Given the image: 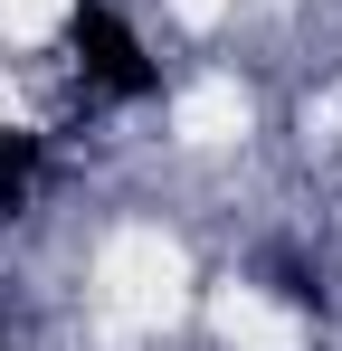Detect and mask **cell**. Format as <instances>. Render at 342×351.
<instances>
[{
    "label": "cell",
    "instance_id": "cell-4",
    "mask_svg": "<svg viewBox=\"0 0 342 351\" xmlns=\"http://www.w3.org/2000/svg\"><path fill=\"white\" fill-rule=\"evenodd\" d=\"M0 342H10V313H0Z\"/></svg>",
    "mask_w": 342,
    "mask_h": 351
},
{
    "label": "cell",
    "instance_id": "cell-1",
    "mask_svg": "<svg viewBox=\"0 0 342 351\" xmlns=\"http://www.w3.org/2000/svg\"><path fill=\"white\" fill-rule=\"evenodd\" d=\"M67 48H76V66H86V86H105V95H124V105H143V95L162 86V66L143 58V38L114 19L105 0H76V10H67Z\"/></svg>",
    "mask_w": 342,
    "mask_h": 351
},
{
    "label": "cell",
    "instance_id": "cell-3",
    "mask_svg": "<svg viewBox=\"0 0 342 351\" xmlns=\"http://www.w3.org/2000/svg\"><path fill=\"white\" fill-rule=\"evenodd\" d=\"M276 294H285V304H314V313H323V285H314L304 266H285V256H276Z\"/></svg>",
    "mask_w": 342,
    "mask_h": 351
},
{
    "label": "cell",
    "instance_id": "cell-2",
    "mask_svg": "<svg viewBox=\"0 0 342 351\" xmlns=\"http://www.w3.org/2000/svg\"><path fill=\"white\" fill-rule=\"evenodd\" d=\"M38 190V133H0V219H19Z\"/></svg>",
    "mask_w": 342,
    "mask_h": 351
}]
</instances>
